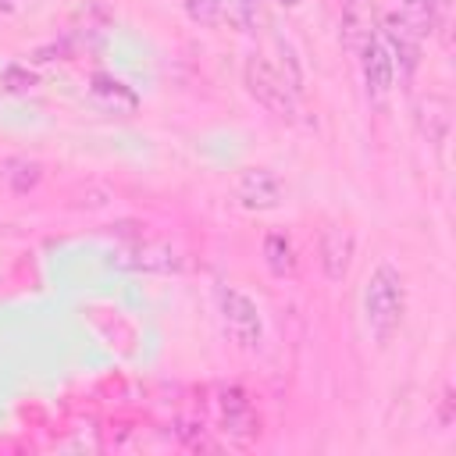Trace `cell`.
I'll use <instances>...</instances> for the list:
<instances>
[{"label":"cell","mask_w":456,"mask_h":456,"mask_svg":"<svg viewBox=\"0 0 456 456\" xmlns=\"http://www.w3.org/2000/svg\"><path fill=\"white\" fill-rule=\"evenodd\" d=\"M403 314H406V285H403V274L392 267V264H378L363 285V321L370 328V335L385 346L399 324H403Z\"/></svg>","instance_id":"6da1fadb"},{"label":"cell","mask_w":456,"mask_h":456,"mask_svg":"<svg viewBox=\"0 0 456 456\" xmlns=\"http://www.w3.org/2000/svg\"><path fill=\"white\" fill-rule=\"evenodd\" d=\"M242 82H246L249 96L264 110H271L281 121H296V114H299V89L289 82V75L278 64H271L267 57H249L246 68H242Z\"/></svg>","instance_id":"7a4b0ae2"},{"label":"cell","mask_w":456,"mask_h":456,"mask_svg":"<svg viewBox=\"0 0 456 456\" xmlns=\"http://www.w3.org/2000/svg\"><path fill=\"white\" fill-rule=\"evenodd\" d=\"M217 314L224 324V335L239 349H260L264 342V317L260 306L235 285H217Z\"/></svg>","instance_id":"3957f363"},{"label":"cell","mask_w":456,"mask_h":456,"mask_svg":"<svg viewBox=\"0 0 456 456\" xmlns=\"http://www.w3.org/2000/svg\"><path fill=\"white\" fill-rule=\"evenodd\" d=\"M217 424L221 431L232 438V442H253L256 431H260V420H256V410L249 403V395L239 388V385H228V388H217Z\"/></svg>","instance_id":"277c9868"},{"label":"cell","mask_w":456,"mask_h":456,"mask_svg":"<svg viewBox=\"0 0 456 456\" xmlns=\"http://www.w3.org/2000/svg\"><path fill=\"white\" fill-rule=\"evenodd\" d=\"M356 53H360V71H363L367 96H370V100H385V96L392 93L395 68H392V57H388V50H385L381 32H378V28H370V32L360 39Z\"/></svg>","instance_id":"5b68a950"},{"label":"cell","mask_w":456,"mask_h":456,"mask_svg":"<svg viewBox=\"0 0 456 456\" xmlns=\"http://www.w3.org/2000/svg\"><path fill=\"white\" fill-rule=\"evenodd\" d=\"M235 196L246 210H274L281 203V182L267 167H242L235 178Z\"/></svg>","instance_id":"8992f818"},{"label":"cell","mask_w":456,"mask_h":456,"mask_svg":"<svg viewBox=\"0 0 456 456\" xmlns=\"http://www.w3.org/2000/svg\"><path fill=\"white\" fill-rule=\"evenodd\" d=\"M378 32H381V39H385V50H388V57H392L395 75H399V78H410V75L417 71V64H420V43H424V39H417V36L395 18V11L385 18V25H381Z\"/></svg>","instance_id":"52a82bcc"},{"label":"cell","mask_w":456,"mask_h":456,"mask_svg":"<svg viewBox=\"0 0 456 456\" xmlns=\"http://www.w3.org/2000/svg\"><path fill=\"white\" fill-rule=\"evenodd\" d=\"M353 249H356V242H353V232H349V228H338V224L324 228L317 253H321V267H324L328 281H342V278L349 274Z\"/></svg>","instance_id":"ba28073f"},{"label":"cell","mask_w":456,"mask_h":456,"mask_svg":"<svg viewBox=\"0 0 456 456\" xmlns=\"http://www.w3.org/2000/svg\"><path fill=\"white\" fill-rule=\"evenodd\" d=\"M89 93H93V100H100L103 107H114V110H125V114H132V110L139 107V96H135L121 78H114V75H107V71H96V75L89 78Z\"/></svg>","instance_id":"9c48e42d"},{"label":"cell","mask_w":456,"mask_h":456,"mask_svg":"<svg viewBox=\"0 0 456 456\" xmlns=\"http://www.w3.org/2000/svg\"><path fill=\"white\" fill-rule=\"evenodd\" d=\"M438 4L442 0H399L395 7V18L417 36V39H428L438 25Z\"/></svg>","instance_id":"30bf717a"},{"label":"cell","mask_w":456,"mask_h":456,"mask_svg":"<svg viewBox=\"0 0 456 456\" xmlns=\"http://www.w3.org/2000/svg\"><path fill=\"white\" fill-rule=\"evenodd\" d=\"M452 107H449V100L445 96H424L420 100V132L428 135V142L431 146H442L445 142V135H449V121H452V114H449Z\"/></svg>","instance_id":"8fae6325"},{"label":"cell","mask_w":456,"mask_h":456,"mask_svg":"<svg viewBox=\"0 0 456 456\" xmlns=\"http://www.w3.org/2000/svg\"><path fill=\"white\" fill-rule=\"evenodd\" d=\"M370 28H374L370 25V0H342V32H346V46L353 53Z\"/></svg>","instance_id":"7c38bea8"},{"label":"cell","mask_w":456,"mask_h":456,"mask_svg":"<svg viewBox=\"0 0 456 456\" xmlns=\"http://www.w3.org/2000/svg\"><path fill=\"white\" fill-rule=\"evenodd\" d=\"M264 260H267V267H271L278 278H285V274L296 271V249H292V242H289L281 232H271V235L264 239Z\"/></svg>","instance_id":"4fadbf2b"},{"label":"cell","mask_w":456,"mask_h":456,"mask_svg":"<svg viewBox=\"0 0 456 456\" xmlns=\"http://www.w3.org/2000/svg\"><path fill=\"white\" fill-rule=\"evenodd\" d=\"M4 182L14 189V192H28L36 182H39V164L28 160V157H14L4 164Z\"/></svg>","instance_id":"5bb4252c"},{"label":"cell","mask_w":456,"mask_h":456,"mask_svg":"<svg viewBox=\"0 0 456 456\" xmlns=\"http://www.w3.org/2000/svg\"><path fill=\"white\" fill-rule=\"evenodd\" d=\"M182 7L189 11L192 21H200V25H214V21L221 18V11H224V0H182Z\"/></svg>","instance_id":"9a60e30c"},{"label":"cell","mask_w":456,"mask_h":456,"mask_svg":"<svg viewBox=\"0 0 456 456\" xmlns=\"http://www.w3.org/2000/svg\"><path fill=\"white\" fill-rule=\"evenodd\" d=\"M32 86H36V75H32L28 68H21V64L4 68V89H11V93H28Z\"/></svg>","instance_id":"2e32d148"},{"label":"cell","mask_w":456,"mask_h":456,"mask_svg":"<svg viewBox=\"0 0 456 456\" xmlns=\"http://www.w3.org/2000/svg\"><path fill=\"white\" fill-rule=\"evenodd\" d=\"M278 4H285V7H292V4H299V0H278Z\"/></svg>","instance_id":"e0dca14e"},{"label":"cell","mask_w":456,"mask_h":456,"mask_svg":"<svg viewBox=\"0 0 456 456\" xmlns=\"http://www.w3.org/2000/svg\"><path fill=\"white\" fill-rule=\"evenodd\" d=\"M0 7H11V0H0Z\"/></svg>","instance_id":"ac0fdd59"}]
</instances>
